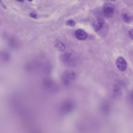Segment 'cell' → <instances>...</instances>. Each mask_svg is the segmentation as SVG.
<instances>
[{"label": "cell", "mask_w": 133, "mask_h": 133, "mask_svg": "<svg viewBox=\"0 0 133 133\" xmlns=\"http://www.w3.org/2000/svg\"><path fill=\"white\" fill-rule=\"evenodd\" d=\"M115 7L111 3L105 4L102 8L103 14L107 18H111L115 12Z\"/></svg>", "instance_id": "3"}, {"label": "cell", "mask_w": 133, "mask_h": 133, "mask_svg": "<svg viewBox=\"0 0 133 133\" xmlns=\"http://www.w3.org/2000/svg\"><path fill=\"white\" fill-rule=\"evenodd\" d=\"M0 4H1V5H2V6L3 7V8H6V6H5V5L4 4V3L2 2V0H0Z\"/></svg>", "instance_id": "13"}, {"label": "cell", "mask_w": 133, "mask_h": 133, "mask_svg": "<svg viewBox=\"0 0 133 133\" xmlns=\"http://www.w3.org/2000/svg\"><path fill=\"white\" fill-rule=\"evenodd\" d=\"M116 63L117 68L121 72H125L126 70L127 67V62L123 57L121 56L118 57Z\"/></svg>", "instance_id": "4"}, {"label": "cell", "mask_w": 133, "mask_h": 133, "mask_svg": "<svg viewBox=\"0 0 133 133\" xmlns=\"http://www.w3.org/2000/svg\"><path fill=\"white\" fill-rule=\"evenodd\" d=\"M75 35L77 39L79 40H84L88 37V34L87 33L81 29L77 30L75 31Z\"/></svg>", "instance_id": "5"}, {"label": "cell", "mask_w": 133, "mask_h": 133, "mask_svg": "<svg viewBox=\"0 0 133 133\" xmlns=\"http://www.w3.org/2000/svg\"><path fill=\"white\" fill-rule=\"evenodd\" d=\"M73 108L74 104L72 102H66L63 104L62 106L61 109L63 112L67 113L72 111Z\"/></svg>", "instance_id": "6"}, {"label": "cell", "mask_w": 133, "mask_h": 133, "mask_svg": "<svg viewBox=\"0 0 133 133\" xmlns=\"http://www.w3.org/2000/svg\"><path fill=\"white\" fill-rule=\"evenodd\" d=\"M28 1H30V2H32V1H33V0H28Z\"/></svg>", "instance_id": "15"}, {"label": "cell", "mask_w": 133, "mask_h": 133, "mask_svg": "<svg viewBox=\"0 0 133 133\" xmlns=\"http://www.w3.org/2000/svg\"><path fill=\"white\" fill-rule=\"evenodd\" d=\"M129 35L130 38L133 40V29L129 30Z\"/></svg>", "instance_id": "11"}, {"label": "cell", "mask_w": 133, "mask_h": 133, "mask_svg": "<svg viewBox=\"0 0 133 133\" xmlns=\"http://www.w3.org/2000/svg\"><path fill=\"white\" fill-rule=\"evenodd\" d=\"M122 18L124 20V22L127 23H129L131 22L132 18L131 17L126 13H123L122 15Z\"/></svg>", "instance_id": "9"}, {"label": "cell", "mask_w": 133, "mask_h": 133, "mask_svg": "<svg viewBox=\"0 0 133 133\" xmlns=\"http://www.w3.org/2000/svg\"><path fill=\"white\" fill-rule=\"evenodd\" d=\"M30 16L32 18H33L34 19H36L37 18V14L35 12H32V13H31V14H30Z\"/></svg>", "instance_id": "12"}, {"label": "cell", "mask_w": 133, "mask_h": 133, "mask_svg": "<svg viewBox=\"0 0 133 133\" xmlns=\"http://www.w3.org/2000/svg\"><path fill=\"white\" fill-rule=\"evenodd\" d=\"M61 59L65 65L69 67H74L76 65V61L75 58L70 53L63 54L61 56Z\"/></svg>", "instance_id": "2"}, {"label": "cell", "mask_w": 133, "mask_h": 133, "mask_svg": "<svg viewBox=\"0 0 133 133\" xmlns=\"http://www.w3.org/2000/svg\"><path fill=\"white\" fill-rule=\"evenodd\" d=\"M18 1L21 2H23L24 1V0H16Z\"/></svg>", "instance_id": "14"}, {"label": "cell", "mask_w": 133, "mask_h": 133, "mask_svg": "<svg viewBox=\"0 0 133 133\" xmlns=\"http://www.w3.org/2000/svg\"><path fill=\"white\" fill-rule=\"evenodd\" d=\"M55 46L60 51L64 52L66 50V48L64 45L60 41H57L55 43Z\"/></svg>", "instance_id": "7"}, {"label": "cell", "mask_w": 133, "mask_h": 133, "mask_svg": "<svg viewBox=\"0 0 133 133\" xmlns=\"http://www.w3.org/2000/svg\"><path fill=\"white\" fill-rule=\"evenodd\" d=\"M76 78V74L72 70H66L62 75V82L64 85H69L71 82L75 80Z\"/></svg>", "instance_id": "1"}, {"label": "cell", "mask_w": 133, "mask_h": 133, "mask_svg": "<svg viewBox=\"0 0 133 133\" xmlns=\"http://www.w3.org/2000/svg\"><path fill=\"white\" fill-rule=\"evenodd\" d=\"M94 29L96 32L100 30L103 26V22L100 20H97L94 22Z\"/></svg>", "instance_id": "8"}, {"label": "cell", "mask_w": 133, "mask_h": 133, "mask_svg": "<svg viewBox=\"0 0 133 133\" xmlns=\"http://www.w3.org/2000/svg\"><path fill=\"white\" fill-rule=\"evenodd\" d=\"M66 26L73 27L75 26L76 24V23L74 20L72 19H70L66 21Z\"/></svg>", "instance_id": "10"}]
</instances>
